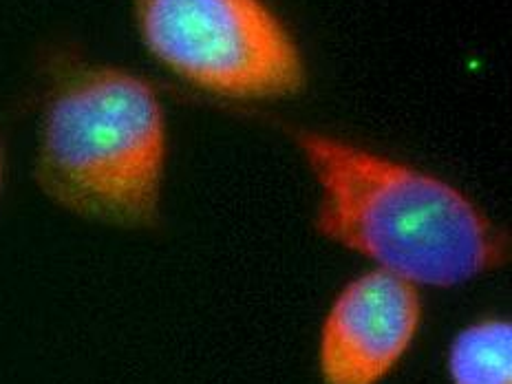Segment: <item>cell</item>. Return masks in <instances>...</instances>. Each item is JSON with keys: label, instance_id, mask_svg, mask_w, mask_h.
Listing matches in <instances>:
<instances>
[{"label": "cell", "instance_id": "3", "mask_svg": "<svg viewBox=\"0 0 512 384\" xmlns=\"http://www.w3.org/2000/svg\"><path fill=\"white\" fill-rule=\"evenodd\" d=\"M133 14L148 53L192 87L232 100L305 87L296 42L261 0H133Z\"/></svg>", "mask_w": 512, "mask_h": 384}, {"label": "cell", "instance_id": "6", "mask_svg": "<svg viewBox=\"0 0 512 384\" xmlns=\"http://www.w3.org/2000/svg\"><path fill=\"white\" fill-rule=\"evenodd\" d=\"M0 184H3V151H0Z\"/></svg>", "mask_w": 512, "mask_h": 384}, {"label": "cell", "instance_id": "4", "mask_svg": "<svg viewBox=\"0 0 512 384\" xmlns=\"http://www.w3.org/2000/svg\"><path fill=\"white\" fill-rule=\"evenodd\" d=\"M422 314L415 283L380 268L356 276L334 298L320 327V380L380 384L409 354Z\"/></svg>", "mask_w": 512, "mask_h": 384}, {"label": "cell", "instance_id": "1", "mask_svg": "<svg viewBox=\"0 0 512 384\" xmlns=\"http://www.w3.org/2000/svg\"><path fill=\"white\" fill-rule=\"evenodd\" d=\"M296 144L325 239L415 285L455 287L506 265V234L448 181L329 135L301 131Z\"/></svg>", "mask_w": 512, "mask_h": 384}, {"label": "cell", "instance_id": "5", "mask_svg": "<svg viewBox=\"0 0 512 384\" xmlns=\"http://www.w3.org/2000/svg\"><path fill=\"white\" fill-rule=\"evenodd\" d=\"M451 384H512V323L484 316L455 334L448 345Z\"/></svg>", "mask_w": 512, "mask_h": 384}, {"label": "cell", "instance_id": "2", "mask_svg": "<svg viewBox=\"0 0 512 384\" xmlns=\"http://www.w3.org/2000/svg\"><path fill=\"white\" fill-rule=\"evenodd\" d=\"M166 120L155 89L120 67H73L53 84L34 179L71 215L140 230L159 219Z\"/></svg>", "mask_w": 512, "mask_h": 384}]
</instances>
